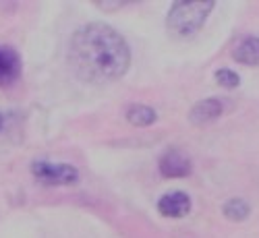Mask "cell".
Returning a JSON list of instances; mask_svg holds the SVG:
<instances>
[{
	"instance_id": "obj_10",
	"label": "cell",
	"mask_w": 259,
	"mask_h": 238,
	"mask_svg": "<svg viewBox=\"0 0 259 238\" xmlns=\"http://www.w3.org/2000/svg\"><path fill=\"white\" fill-rule=\"evenodd\" d=\"M249 211H251L249 209V203L245 199H239V197L226 201L224 207H222V213L226 215L230 222H243V220H247L249 218Z\"/></svg>"
},
{
	"instance_id": "obj_8",
	"label": "cell",
	"mask_w": 259,
	"mask_h": 238,
	"mask_svg": "<svg viewBox=\"0 0 259 238\" xmlns=\"http://www.w3.org/2000/svg\"><path fill=\"white\" fill-rule=\"evenodd\" d=\"M232 58L247 67H259V37H247L234 48Z\"/></svg>"
},
{
	"instance_id": "obj_1",
	"label": "cell",
	"mask_w": 259,
	"mask_h": 238,
	"mask_svg": "<svg viewBox=\"0 0 259 238\" xmlns=\"http://www.w3.org/2000/svg\"><path fill=\"white\" fill-rule=\"evenodd\" d=\"M69 60L79 79L88 83H110L126 73L131 50L114 27L88 23L71 37Z\"/></svg>"
},
{
	"instance_id": "obj_6",
	"label": "cell",
	"mask_w": 259,
	"mask_h": 238,
	"mask_svg": "<svg viewBox=\"0 0 259 238\" xmlns=\"http://www.w3.org/2000/svg\"><path fill=\"white\" fill-rule=\"evenodd\" d=\"M158 211L164 218H185L191 211V197L183 191H170L160 197Z\"/></svg>"
},
{
	"instance_id": "obj_11",
	"label": "cell",
	"mask_w": 259,
	"mask_h": 238,
	"mask_svg": "<svg viewBox=\"0 0 259 238\" xmlns=\"http://www.w3.org/2000/svg\"><path fill=\"white\" fill-rule=\"evenodd\" d=\"M213 79H215V83L222 85V87H226V89L239 87V83H241V77L236 75L234 71H230V69H218L215 75H213Z\"/></svg>"
},
{
	"instance_id": "obj_5",
	"label": "cell",
	"mask_w": 259,
	"mask_h": 238,
	"mask_svg": "<svg viewBox=\"0 0 259 238\" xmlns=\"http://www.w3.org/2000/svg\"><path fill=\"white\" fill-rule=\"evenodd\" d=\"M222 112H224L222 100L220 98H207V100L197 102L191 108L189 120L195 126H205V124H211L213 120H218L222 116Z\"/></svg>"
},
{
	"instance_id": "obj_4",
	"label": "cell",
	"mask_w": 259,
	"mask_h": 238,
	"mask_svg": "<svg viewBox=\"0 0 259 238\" xmlns=\"http://www.w3.org/2000/svg\"><path fill=\"white\" fill-rule=\"evenodd\" d=\"M191 160L181 149H168L160 158V174L164 178H185L191 174Z\"/></svg>"
},
{
	"instance_id": "obj_9",
	"label": "cell",
	"mask_w": 259,
	"mask_h": 238,
	"mask_svg": "<svg viewBox=\"0 0 259 238\" xmlns=\"http://www.w3.org/2000/svg\"><path fill=\"white\" fill-rule=\"evenodd\" d=\"M126 120L131 122L133 126H149L158 120V114L154 108L143 106V104H133L126 110Z\"/></svg>"
},
{
	"instance_id": "obj_2",
	"label": "cell",
	"mask_w": 259,
	"mask_h": 238,
	"mask_svg": "<svg viewBox=\"0 0 259 238\" xmlns=\"http://www.w3.org/2000/svg\"><path fill=\"white\" fill-rule=\"evenodd\" d=\"M211 9H213V3H209V0H197V3L183 0V3H175L168 11L166 25L172 35L189 37L203 27Z\"/></svg>"
},
{
	"instance_id": "obj_3",
	"label": "cell",
	"mask_w": 259,
	"mask_h": 238,
	"mask_svg": "<svg viewBox=\"0 0 259 238\" xmlns=\"http://www.w3.org/2000/svg\"><path fill=\"white\" fill-rule=\"evenodd\" d=\"M31 174L35 176V180L48 186L79 182V170L71 164H52L46 160H37L31 164Z\"/></svg>"
},
{
	"instance_id": "obj_12",
	"label": "cell",
	"mask_w": 259,
	"mask_h": 238,
	"mask_svg": "<svg viewBox=\"0 0 259 238\" xmlns=\"http://www.w3.org/2000/svg\"><path fill=\"white\" fill-rule=\"evenodd\" d=\"M3 128H5V114L0 112V133H3Z\"/></svg>"
},
{
	"instance_id": "obj_7",
	"label": "cell",
	"mask_w": 259,
	"mask_h": 238,
	"mask_svg": "<svg viewBox=\"0 0 259 238\" xmlns=\"http://www.w3.org/2000/svg\"><path fill=\"white\" fill-rule=\"evenodd\" d=\"M21 75V58L11 46H0V87L11 85Z\"/></svg>"
}]
</instances>
